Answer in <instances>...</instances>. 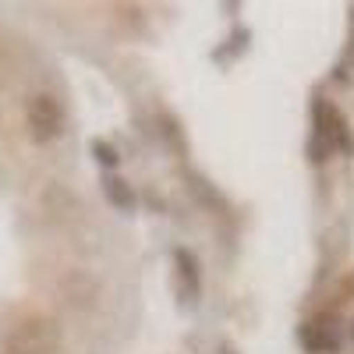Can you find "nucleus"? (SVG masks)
<instances>
[{"mask_svg": "<svg viewBox=\"0 0 354 354\" xmlns=\"http://www.w3.org/2000/svg\"><path fill=\"white\" fill-rule=\"evenodd\" d=\"M61 347V326L50 315H21L0 333L4 354H57Z\"/></svg>", "mask_w": 354, "mask_h": 354, "instance_id": "1", "label": "nucleus"}, {"mask_svg": "<svg viewBox=\"0 0 354 354\" xmlns=\"http://www.w3.org/2000/svg\"><path fill=\"white\" fill-rule=\"evenodd\" d=\"M61 121H64V113L53 96H32V103H28V128H32V135L39 142H46L61 131Z\"/></svg>", "mask_w": 354, "mask_h": 354, "instance_id": "2", "label": "nucleus"}, {"mask_svg": "<svg viewBox=\"0 0 354 354\" xmlns=\"http://www.w3.org/2000/svg\"><path fill=\"white\" fill-rule=\"evenodd\" d=\"M301 344H305L312 354H333V351H337V337H333L326 326H305V330H301Z\"/></svg>", "mask_w": 354, "mask_h": 354, "instance_id": "3", "label": "nucleus"}, {"mask_svg": "<svg viewBox=\"0 0 354 354\" xmlns=\"http://www.w3.org/2000/svg\"><path fill=\"white\" fill-rule=\"evenodd\" d=\"M106 192L117 205H131V195L124 192V181H106Z\"/></svg>", "mask_w": 354, "mask_h": 354, "instance_id": "4", "label": "nucleus"}, {"mask_svg": "<svg viewBox=\"0 0 354 354\" xmlns=\"http://www.w3.org/2000/svg\"><path fill=\"white\" fill-rule=\"evenodd\" d=\"M93 153H96V160H100V163H106V167H117V153L110 149V145L96 142V145H93Z\"/></svg>", "mask_w": 354, "mask_h": 354, "instance_id": "5", "label": "nucleus"}]
</instances>
